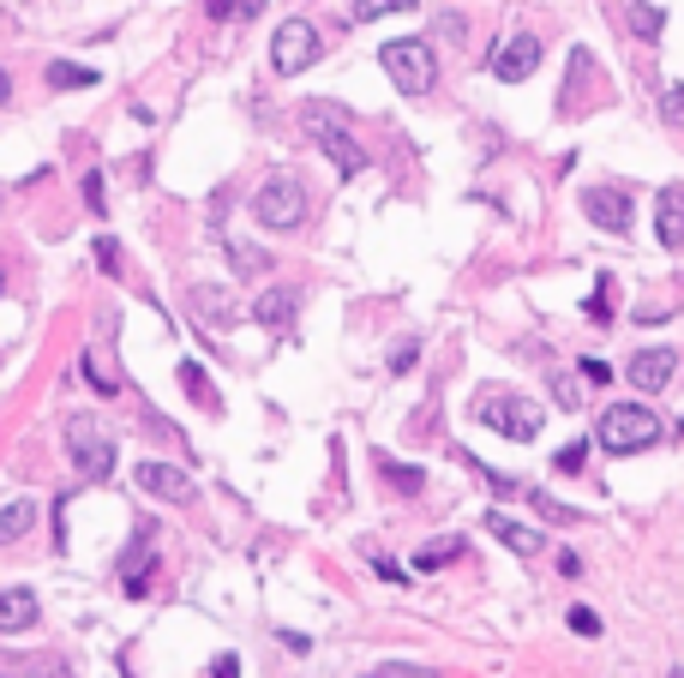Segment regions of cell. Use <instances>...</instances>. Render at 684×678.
<instances>
[{"instance_id": "83f0119b", "label": "cell", "mask_w": 684, "mask_h": 678, "mask_svg": "<svg viewBox=\"0 0 684 678\" xmlns=\"http://www.w3.org/2000/svg\"><path fill=\"white\" fill-rule=\"evenodd\" d=\"M96 271H103V276H121V240H114V235L96 240Z\"/></svg>"}, {"instance_id": "74e56055", "label": "cell", "mask_w": 684, "mask_h": 678, "mask_svg": "<svg viewBox=\"0 0 684 678\" xmlns=\"http://www.w3.org/2000/svg\"><path fill=\"white\" fill-rule=\"evenodd\" d=\"M12 97V79H7V67H0V102H7Z\"/></svg>"}, {"instance_id": "7c38bea8", "label": "cell", "mask_w": 684, "mask_h": 678, "mask_svg": "<svg viewBox=\"0 0 684 678\" xmlns=\"http://www.w3.org/2000/svg\"><path fill=\"white\" fill-rule=\"evenodd\" d=\"M150 570H157V553H150V529H138L133 546L121 553V588H126V600H145V595H150Z\"/></svg>"}, {"instance_id": "f546056e", "label": "cell", "mask_w": 684, "mask_h": 678, "mask_svg": "<svg viewBox=\"0 0 684 678\" xmlns=\"http://www.w3.org/2000/svg\"><path fill=\"white\" fill-rule=\"evenodd\" d=\"M570 631H577V636H601V612H594V607H570Z\"/></svg>"}, {"instance_id": "1f68e13d", "label": "cell", "mask_w": 684, "mask_h": 678, "mask_svg": "<svg viewBox=\"0 0 684 678\" xmlns=\"http://www.w3.org/2000/svg\"><path fill=\"white\" fill-rule=\"evenodd\" d=\"M661 114H666V121H673V126H684V84H673V91H666Z\"/></svg>"}, {"instance_id": "ac0fdd59", "label": "cell", "mask_w": 684, "mask_h": 678, "mask_svg": "<svg viewBox=\"0 0 684 678\" xmlns=\"http://www.w3.org/2000/svg\"><path fill=\"white\" fill-rule=\"evenodd\" d=\"M31 522H36V505H31V498H12V505H0V546L19 541V534H31Z\"/></svg>"}, {"instance_id": "44dd1931", "label": "cell", "mask_w": 684, "mask_h": 678, "mask_svg": "<svg viewBox=\"0 0 684 678\" xmlns=\"http://www.w3.org/2000/svg\"><path fill=\"white\" fill-rule=\"evenodd\" d=\"M661 24H666L661 7H649V0H637V7H630V31H637L642 43H654V36H661Z\"/></svg>"}, {"instance_id": "d6a6232c", "label": "cell", "mask_w": 684, "mask_h": 678, "mask_svg": "<svg viewBox=\"0 0 684 678\" xmlns=\"http://www.w3.org/2000/svg\"><path fill=\"white\" fill-rule=\"evenodd\" d=\"M552 391H559V408H582V391H577V378H552Z\"/></svg>"}, {"instance_id": "6da1fadb", "label": "cell", "mask_w": 684, "mask_h": 678, "mask_svg": "<svg viewBox=\"0 0 684 678\" xmlns=\"http://www.w3.org/2000/svg\"><path fill=\"white\" fill-rule=\"evenodd\" d=\"M594 439H601V451H613V456H642V451L661 444V415L642 408V403H613V408H601Z\"/></svg>"}, {"instance_id": "4fadbf2b", "label": "cell", "mask_w": 684, "mask_h": 678, "mask_svg": "<svg viewBox=\"0 0 684 678\" xmlns=\"http://www.w3.org/2000/svg\"><path fill=\"white\" fill-rule=\"evenodd\" d=\"M295 313H300V294L288 283L264 289L259 301H252V325H264V330H288V325H295Z\"/></svg>"}, {"instance_id": "8fae6325", "label": "cell", "mask_w": 684, "mask_h": 678, "mask_svg": "<svg viewBox=\"0 0 684 678\" xmlns=\"http://www.w3.org/2000/svg\"><path fill=\"white\" fill-rule=\"evenodd\" d=\"M535 67H540V36H511V43L492 55V79H499V84L535 79Z\"/></svg>"}, {"instance_id": "5b68a950", "label": "cell", "mask_w": 684, "mask_h": 678, "mask_svg": "<svg viewBox=\"0 0 684 678\" xmlns=\"http://www.w3.org/2000/svg\"><path fill=\"white\" fill-rule=\"evenodd\" d=\"M300 126H307V138H312V145H319L324 157H331L337 169H342V181H354V174L366 169V150L354 145L349 133H342V121H337L331 109H324V102H312V109H300Z\"/></svg>"}, {"instance_id": "cb8c5ba5", "label": "cell", "mask_w": 684, "mask_h": 678, "mask_svg": "<svg viewBox=\"0 0 684 678\" xmlns=\"http://www.w3.org/2000/svg\"><path fill=\"white\" fill-rule=\"evenodd\" d=\"M181 385H186V396H193V403L217 408V396H210V378L198 373V361H181Z\"/></svg>"}, {"instance_id": "52a82bcc", "label": "cell", "mask_w": 684, "mask_h": 678, "mask_svg": "<svg viewBox=\"0 0 684 678\" xmlns=\"http://www.w3.org/2000/svg\"><path fill=\"white\" fill-rule=\"evenodd\" d=\"M312 60H319V31H312V19L276 24V36H271V67H276V72H307Z\"/></svg>"}, {"instance_id": "30bf717a", "label": "cell", "mask_w": 684, "mask_h": 678, "mask_svg": "<svg viewBox=\"0 0 684 678\" xmlns=\"http://www.w3.org/2000/svg\"><path fill=\"white\" fill-rule=\"evenodd\" d=\"M679 373V349H666V342H649V349L630 354V385L637 391H666Z\"/></svg>"}, {"instance_id": "7a4b0ae2", "label": "cell", "mask_w": 684, "mask_h": 678, "mask_svg": "<svg viewBox=\"0 0 684 678\" xmlns=\"http://www.w3.org/2000/svg\"><path fill=\"white\" fill-rule=\"evenodd\" d=\"M475 420L487 432H499V439H511V444H528V439H540V427H547V408L528 403V396L492 391V396H480V403H475Z\"/></svg>"}, {"instance_id": "3957f363", "label": "cell", "mask_w": 684, "mask_h": 678, "mask_svg": "<svg viewBox=\"0 0 684 678\" xmlns=\"http://www.w3.org/2000/svg\"><path fill=\"white\" fill-rule=\"evenodd\" d=\"M378 67L390 72V84H397L402 97H426L438 84V55L421 43V36H397V43L378 48Z\"/></svg>"}, {"instance_id": "f35d334b", "label": "cell", "mask_w": 684, "mask_h": 678, "mask_svg": "<svg viewBox=\"0 0 684 678\" xmlns=\"http://www.w3.org/2000/svg\"><path fill=\"white\" fill-rule=\"evenodd\" d=\"M673 678H684V673H673Z\"/></svg>"}, {"instance_id": "7402d4cb", "label": "cell", "mask_w": 684, "mask_h": 678, "mask_svg": "<svg viewBox=\"0 0 684 678\" xmlns=\"http://www.w3.org/2000/svg\"><path fill=\"white\" fill-rule=\"evenodd\" d=\"M205 12L210 19H259L264 0H205Z\"/></svg>"}, {"instance_id": "d4e9b609", "label": "cell", "mask_w": 684, "mask_h": 678, "mask_svg": "<svg viewBox=\"0 0 684 678\" xmlns=\"http://www.w3.org/2000/svg\"><path fill=\"white\" fill-rule=\"evenodd\" d=\"M456 553H463V541H438V546H421V553H414V570H438V565H451Z\"/></svg>"}, {"instance_id": "e0dca14e", "label": "cell", "mask_w": 684, "mask_h": 678, "mask_svg": "<svg viewBox=\"0 0 684 678\" xmlns=\"http://www.w3.org/2000/svg\"><path fill=\"white\" fill-rule=\"evenodd\" d=\"M193 318H205V325H235V318H240V306L228 301V289L205 283V289H193Z\"/></svg>"}, {"instance_id": "f1b7e54d", "label": "cell", "mask_w": 684, "mask_h": 678, "mask_svg": "<svg viewBox=\"0 0 684 678\" xmlns=\"http://www.w3.org/2000/svg\"><path fill=\"white\" fill-rule=\"evenodd\" d=\"M606 294H613V283L601 276V283H594V294H589V318H594V325H606V318H613V301H606Z\"/></svg>"}, {"instance_id": "ba28073f", "label": "cell", "mask_w": 684, "mask_h": 678, "mask_svg": "<svg viewBox=\"0 0 684 678\" xmlns=\"http://www.w3.org/2000/svg\"><path fill=\"white\" fill-rule=\"evenodd\" d=\"M582 216H589L594 228H606V235H625L630 228V193H618V187H589L582 193Z\"/></svg>"}, {"instance_id": "d590c367", "label": "cell", "mask_w": 684, "mask_h": 678, "mask_svg": "<svg viewBox=\"0 0 684 678\" xmlns=\"http://www.w3.org/2000/svg\"><path fill=\"white\" fill-rule=\"evenodd\" d=\"M210 678H240V660L235 655H217V660H210Z\"/></svg>"}, {"instance_id": "d6986e66", "label": "cell", "mask_w": 684, "mask_h": 678, "mask_svg": "<svg viewBox=\"0 0 684 678\" xmlns=\"http://www.w3.org/2000/svg\"><path fill=\"white\" fill-rule=\"evenodd\" d=\"M378 468H385V481L397 486V493H421V486H426V468H414V463H397L390 451H378Z\"/></svg>"}, {"instance_id": "4316f807", "label": "cell", "mask_w": 684, "mask_h": 678, "mask_svg": "<svg viewBox=\"0 0 684 678\" xmlns=\"http://www.w3.org/2000/svg\"><path fill=\"white\" fill-rule=\"evenodd\" d=\"M552 468H559V475H577V468H589V444H565V451L559 456H552Z\"/></svg>"}, {"instance_id": "4dcf8cb0", "label": "cell", "mask_w": 684, "mask_h": 678, "mask_svg": "<svg viewBox=\"0 0 684 678\" xmlns=\"http://www.w3.org/2000/svg\"><path fill=\"white\" fill-rule=\"evenodd\" d=\"M84 204H91L96 216H103V204H109V193H103V174H96V169L84 174Z\"/></svg>"}, {"instance_id": "8d00e7d4", "label": "cell", "mask_w": 684, "mask_h": 678, "mask_svg": "<svg viewBox=\"0 0 684 678\" xmlns=\"http://www.w3.org/2000/svg\"><path fill=\"white\" fill-rule=\"evenodd\" d=\"M373 570H378L385 583H409V577H402V565H390V558H373Z\"/></svg>"}, {"instance_id": "836d02e7", "label": "cell", "mask_w": 684, "mask_h": 678, "mask_svg": "<svg viewBox=\"0 0 684 678\" xmlns=\"http://www.w3.org/2000/svg\"><path fill=\"white\" fill-rule=\"evenodd\" d=\"M414 361H421V349H414V342H402V349L397 354H390V373H409V366Z\"/></svg>"}, {"instance_id": "ffe728a7", "label": "cell", "mask_w": 684, "mask_h": 678, "mask_svg": "<svg viewBox=\"0 0 684 678\" xmlns=\"http://www.w3.org/2000/svg\"><path fill=\"white\" fill-rule=\"evenodd\" d=\"M48 84H55V91H91L96 72L91 67H72V60H48Z\"/></svg>"}, {"instance_id": "9a60e30c", "label": "cell", "mask_w": 684, "mask_h": 678, "mask_svg": "<svg viewBox=\"0 0 684 678\" xmlns=\"http://www.w3.org/2000/svg\"><path fill=\"white\" fill-rule=\"evenodd\" d=\"M36 595L31 588H0V631H31L36 624Z\"/></svg>"}, {"instance_id": "8992f818", "label": "cell", "mask_w": 684, "mask_h": 678, "mask_svg": "<svg viewBox=\"0 0 684 678\" xmlns=\"http://www.w3.org/2000/svg\"><path fill=\"white\" fill-rule=\"evenodd\" d=\"M252 216H259L264 228H276V235L300 228V216H307V187H300V174H271V181L259 187V199H252Z\"/></svg>"}, {"instance_id": "2e32d148", "label": "cell", "mask_w": 684, "mask_h": 678, "mask_svg": "<svg viewBox=\"0 0 684 678\" xmlns=\"http://www.w3.org/2000/svg\"><path fill=\"white\" fill-rule=\"evenodd\" d=\"M654 235H661V247H684V193L679 187H666L661 193V211H654Z\"/></svg>"}, {"instance_id": "e575fe53", "label": "cell", "mask_w": 684, "mask_h": 678, "mask_svg": "<svg viewBox=\"0 0 684 678\" xmlns=\"http://www.w3.org/2000/svg\"><path fill=\"white\" fill-rule=\"evenodd\" d=\"M582 378H589V385H606V378H613V366H606V361H582Z\"/></svg>"}, {"instance_id": "484cf974", "label": "cell", "mask_w": 684, "mask_h": 678, "mask_svg": "<svg viewBox=\"0 0 684 678\" xmlns=\"http://www.w3.org/2000/svg\"><path fill=\"white\" fill-rule=\"evenodd\" d=\"M228 264H235L240 276H259V271H264V264H271V259H264L259 247H235V240H228Z\"/></svg>"}, {"instance_id": "5bb4252c", "label": "cell", "mask_w": 684, "mask_h": 678, "mask_svg": "<svg viewBox=\"0 0 684 678\" xmlns=\"http://www.w3.org/2000/svg\"><path fill=\"white\" fill-rule=\"evenodd\" d=\"M487 534H492V541H499V546H511V553H540V541H547V534H535V529H523V522H511V517H504V510H487Z\"/></svg>"}, {"instance_id": "9c48e42d", "label": "cell", "mask_w": 684, "mask_h": 678, "mask_svg": "<svg viewBox=\"0 0 684 678\" xmlns=\"http://www.w3.org/2000/svg\"><path fill=\"white\" fill-rule=\"evenodd\" d=\"M133 481H138V493L162 498V505H186V498H193V475L174 468V463H138Z\"/></svg>"}, {"instance_id": "277c9868", "label": "cell", "mask_w": 684, "mask_h": 678, "mask_svg": "<svg viewBox=\"0 0 684 678\" xmlns=\"http://www.w3.org/2000/svg\"><path fill=\"white\" fill-rule=\"evenodd\" d=\"M67 456H72V468H79L84 486H103L114 475V439L96 427L91 415H72L67 420Z\"/></svg>"}, {"instance_id": "603a6c76", "label": "cell", "mask_w": 684, "mask_h": 678, "mask_svg": "<svg viewBox=\"0 0 684 678\" xmlns=\"http://www.w3.org/2000/svg\"><path fill=\"white\" fill-rule=\"evenodd\" d=\"M385 12H414V0H354V24H373Z\"/></svg>"}]
</instances>
